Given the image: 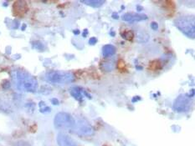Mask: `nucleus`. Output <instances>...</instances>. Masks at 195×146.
<instances>
[{
  "mask_svg": "<svg viewBox=\"0 0 195 146\" xmlns=\"http://www.w3.org/2000/svg\"><path fill=\"white\" fill-rule=\"evenodd\" d=\"M17 87L19 90L29 93L36 92L38 88V82L34 76L27 72L18 71L16 73Z\"/></svg>",
  "mask_w": 195,
  "mask_h": 146,
  "instance_id": "f257e3e1",
  "label": "nucleus"
},
{
  "mask_svg": "<svg viewBox=\"0 0 195 146\" xmlns=\"http://www.w3.org/2000/svg\"><path fill=\"white\" fill-rule=\"evenodd\" d=\"M175 25L183 34L193 39L195 37L194 17L190 15L180 16L175 20Z\"/></svg>",
  "mask_w": 195,
  "mask_h": 146,
  "instance_id": "f03ea898",
  "label": "nucleus"
},
{
  "mask_svg": "<svg viewBox=\"0 0 195 146\" xmlns=\"http://www.w3.org/2000/svg\"><path fill=\"white\" fill-rule=\"evenodd\" d=\"M46 78L54 84H70L75 81L73 73L65 71H51L47 73Z\"/></svg>",
  "mask_w": 195,
  "mask_h": 146,
  "instance_id": "7ed1b4c3",
  "label": "nucleus"
},
{
  "mask_svg": "<svg viewBox=\"0 0 195 146\" xmlns=\"http://www.w3.org/2000/svg\"><path fill=\"white\" fill-rule=\"evenodd\" d=\"M54 124L57 129H68L73 127L76 122L70 114L65 112H60L55 115Z\"/></svg>",
  "mask_w": 195,
  "mask_h": 146,
  "instance_id": "20e7f679",
  "label": "nucleus"
},
{
  "mask_svg": "<svg viewBox=\"0 0 195 146\" xmlns=\"http://www.w3.org/2000/svg\"><path fill=\"white\" fill-rule=\"evenodd\" d=\"M191 105H192L191 98H189L186 95H181L174 101V109L177 112H187L190 110Z\"/></svg>",
  "mask_w": 195,
  "mask_h": 146,
  "instance_id": "39448f33",
  "label": "nucleus"
},
{
  "mask_svg": "<svg viewBox=\"0 0 195 146\" xmlns=\"http://www.w3.org/2000/svg\"><path fill=\"white\" fill-rule=\"evenodd\" d=\"M122 19L126 22H139L147 19V16L144 13H127L122 16Z\"/></svg>",
  "mask_w": 195,
  "mask_h": 146,
  "instance_id": "423d86ee",
  "label": "nucleus"
},
{
  "mask_svg": "<svg viewBox=\"0 0 195 146\" xmlns=\"http://www.w3.org/2000/svg\"><path fill=\"white\" fill-rule=\"evenodd\" d=\"M57 143L60 146H77L76 143L69 135L63 133L57 135Z\"/></svg>",
  "mask_w": 195,
  "mask_h": 146,
  "instance_id": "0eeeda50",
  "label": "nucleus"
},
{
  "mask_svg": "<svg viewBox=\"0 0 195 146\" xmlns=\"http://www.w3.org/2000/svg\"><path fill=\"white\" fill-rule=\"evenodd\" d=\"M28 5L25 1H17L13 6V11L17 16H22L27 12Z\"/></svg>",
  "mask_w": 195,
  "mask_h": 146,
  "instance_id": "6e6552de",
  "label": "nucleus"
},
{
  "mask_svg": "<svg viewBox=\"0 0 195 146\" xmlns=\"http://www.w3.org/2000/svg\"><path fill=\"white\" fill-rule=\"evenodd\" d=\"M70 95H72L76 100L82 101L84 99V96H86L88 98H92L91 95H89L87 92L85 91V89L82 88H79V87H74L70 89Z\"/></svg>",
  "mask_w": 195,
  "mask_h": 146,
  "instance_id": "1a4fd4ad",
  "label": "nucleus"
},
{
  "mask_svg": "<svg viewBox=\"0 0 195 146\" xmlns=\"http://www.w3.org/2000/svg\"><path fill=\"white\" fill-rule=\"evenodd\" d=\"M77 129H78L79 134H83V135H89V134H92L93 132L92 126L84 119L78 122Z\"/></svg>",
  "mask_w": 195,
  "mask_h": 146,
  "instance_id": "9d476101",
  "label": "nucleus"
},
{
  "mask_svg": "<svg viewBox=\"0 0 195 146\" xmlns=\"http://www.w3.org/2000/svg\"><path fill=\"white\" fill-rule=\"evenodd\" d=\"M116 50L115 46L111 45V44H107V45L104 46L102 49V54L104 57H109V56L115 54Z\"/></svg>",
  "mask_w": 195,
  "mask_h": 146,
  "instance_id": "9b49d317",
  "label": "nucleus"
},
{
  "mask_svg": "<svg viewBox=\"0 0 195 146\" xmlns=\"http://www.w3.org/2000/svg\"><path fill=\"white\" fill-rule=\"evenodd\" d=\"M83 3H85L88 6L93 7V8H99L101 7L105 3V1L102 0H88V1H82Z\"/></svg>",
  "mask_w": 195,
  "mask_h": 146,
  "instance_id": "f8f14e48",
  "label": "nucleus"
},
{
  "mask_svg": "<svg viewBox=\"0 0 195 146\" xmlns=\"http://www.w3.org/2000/svg\"><path fill=\"white\" fill-rule=\"evenodd\" d=\"M121 35H122V37L124 39L128 40V41H131L134 38V34H133L132 31H124V32H122V34H121Z\"/></svg>",
  "mask_w": 195,
  "mask_h": 146,
  "instance_id": "ddd939ff",
  "label": "nucleus"
},
{
  "mask_svg": "<svg viewBox=\"0 0 195 146\" xmlns=\"http://www.w3.org/2000/svg\"><path fill=\"white\" fill-rule=\"evenodd\" d=\"M40 111L41 113H43V114H48V113H49L51 111V110H50L49 107H48L46 105L45 103V102H42V101H41L40 103Z\"/></svg>",
  "mask_w": 195,
  "mask_h": 146,
  "instance_id": "4468645a",
  "label": "nucleus"
},
{
  "mask_svg": "<svg viewBox=\"0 0 195 146\" xmlns=\"http://www.w3.org/2000/svg\"><path fill=\"white\" fill-rule=\"evenodd\" d=\"M96 42H97V39L96 38H92V39H90V40H89V43L91 45H94V44L96 43Z\"/></svg>",
  "mask_w": 195,
  "mask_h": 146,
  "instance_id": "2eb2a0df",
  "label": "nucleus"
},
{
  "mask_svg": "<svg viewBox=\"0 0 195 146\" xmlns=\"http://www.w3.org/2000/svg\"><path fill=\"white\" fill-rule=\"evenodd\" d=\"M51 103H53L54 105H57V104H59V101L57 99H52Z\"/></svg>",
  "mask_w": 195,
  "mask_h": 146,
  "instance_id": "dca6fc26",
  "label": "nucleus"
},
{
  "mask_svg": "<svg viewBox=\"0 0 195 146\" xmlns=\"http://www.w3.org/2000/svg\"><path fill=\"white\" fill-rule=\"evenodd\" d=\"M152 28H153L154 30H156V29L158 28V24H157V23H155V22L152 23Z\"/></svg>",
  "mask_w": 195,
  "mask_h": 146,
  "instance_id": "f3484780",
  "label": "nucleus"
}]
</instances>
